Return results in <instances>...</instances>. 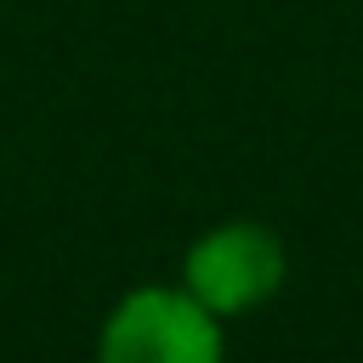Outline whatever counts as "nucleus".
I'll return each instance as SVG.
<instances>
[{"instance_id": "nucleus-1", "label": "nucleus", "mask_w": 363, "mask_h": 363, "mask_svg": "<svg viewBox=\"0 0 363 363\" xmlns=\"http://www.w3.org/2000/svg\"><path fill=\"white\" fill-rule=\"evenodd\" d=\"M96 363H227V335L182 284H142L108 306Z\"/></svg>"}, {"instance_id": "nucleus-2", "label": "nucleus", "mask_w": 363, "mask_h": 363, "mask_svg": "<svg viewBox=\"0 0 363 363\" xmlns=\"http://www.w3.org/2000/svg\"><path fill=\"white\" fill-rule=\"evenodd\" d=\"M284 272H289V255H284V238L255 221V216H233V221H216L204 227L187 255H182V289L216 312L221 323L227 318H244L255 306H267L278 289H284Z\"/></svg>"}]
</instances>
